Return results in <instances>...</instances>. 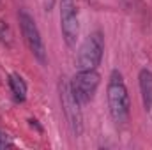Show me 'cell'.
I'll use <instances>...</instances> for the list:
<instances>
[{
	"instance_id": "obj_9",
	"label": "cell",
	"mask_w": 152,
	"mask_h": 150,
	"mask_svg": "<svg viewBox=\"0 0 152 150\" xmlns=\"http://www.w3.org/2000/svg\"><path fill=\"white\" fill-rule=\"evenodd\" d=\"M11 143H9V140H7V136H5V133L0 129V150L2 149H7Z\"/></svg>"
},
{
	"instance_id": "obj_2",
	"label": "cell",
	"mask_w": 152,
	"mask_h": 150,
	"mask_svg": "<svg viewBox=\"0 0 152 150\" xmlns=\"http://www.w3.org/2000/svg\"><path fill=\"white\" fill-rule=\"evenodd\" d=\"M104 53V36L101 30L90 32L83 42L80 44L78 57H76V66L78 69H97Z\"/></svg>"
},
{
	"instance_id": "obj_8",
	"label": "cell",
	"mask_w": 152,
	"mask_h": 150,
	"mask_svg": "<svg viewBox=\"0 0 152 150\" xmlns=\"http://www.w3.org/2000/svg\"><path fill=\"white\" fill-rule=\"evenodd\" d=\"M7 83H9V88H11L12 97H14L18 103H25L27 92H28V87H27L25 79L18 74V73H11L9 78H7Z\"/></svg>"
},
{
	"instance_id": "obj_3",
	"label": "cell",
	"mask_w": 152,
	"mask_h": 150,
	"mask_svg": "<svg viewBox=\"0 0 152 150\" xmlns=\"http://www.w3.org/2000/svg\"><path fill=\"white\" fill-rule=\"evenodd\" d=\"M18 23H20L21 36L25 39L30 53L34 55V58L39 64H46L48 62V53H46V46H44V41H42V36L39 32L36 20L25 9H20L18 11Z\"/></svg>"
},
{
	"instance_id": "obj_1",
	"label": "cell",
	"mask_w": 152,
	"mask_h": 150,
	"mask_svg": "<svg viewBox=\"0 0 152 150\" xmlns=\"http://www.w3.org/2000/svg\"><path fill=\"white\" fill-rule=\"evenodd\" d=\"M106 101L108 111L117 125H126L131 117V99L124 81V76L118 69H113L106 85Z\"/></svg>"
},
{
	"instance_id": "obj_7",
	"label": "cell",
	"mask_w": 152,
	"mask_h": 150,
	"mask_svg": "<svg viewBox=\"0 0 152 150\" xmlns=\"http://www.w3.org/2000/svg\"><path fill=\"white\" fill-rule=\"evenodd\" d=\"M138 85H140V95L145 111L152 110V71L151 69H142L138 73Z\"/></svg>"
},
{
	"instance_id": "obj_6",
	"label": "cell",
	"mask_w": 152,
	"mask_h": 150,
	"mask_svg": "<svg viewBox=\"0 0 152 150\" xmlns=\"http://www.w3.org/2000/svg\"><path fill=\"white\" fill-rule=\"evenodd\" d=\"M58 12H60L62 39L69 48H73L80 36V18L75 0H58Z\"/></svg>"
},
{
	"instance_id": "obj_4",
	"label": "cell",
	"mask_w": 152,
	"mask_h": 150,
	"mask_svg": "<svg viewBox=\"0 0 152 150\" xmlns=\"http://www.w3.org/2000/svg\"><path fill=\"white\" fill-rule=\"evenodd\" d=\"M58 97H60V106L64 117L67 120V125L71 129V133L75 136H80L83 133V115H81V104L78 103V99L75 97L71 85L67 79H60L58 83Z\"/></svg>"
},
{
	"instance_id": "obj_5",
	"label": "cell",
	"mask_w": 152,
	"mask_h": 150,
	"mask_svg": "<svg viewBox=\"0 0 152 150\" xmlns=\"http://www.w3.org/2000/svg\"><path fill=\"white\" fill-rule=\"evenodd\" d=\"M99 83H101V76L97 73V69H85V71L78 69V73L69 81L71 90H73L75 97L78 99V103L81 106L88 104L96 97Z\"/></svg>"
}]
</instances>
